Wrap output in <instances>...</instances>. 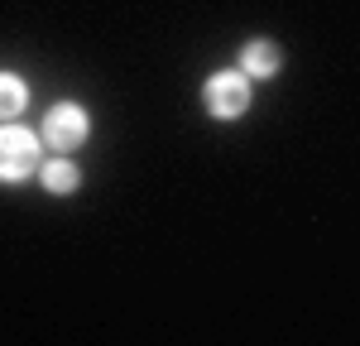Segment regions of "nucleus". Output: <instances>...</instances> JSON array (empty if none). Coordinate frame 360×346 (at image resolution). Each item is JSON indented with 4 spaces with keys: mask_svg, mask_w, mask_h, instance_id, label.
Segmentation results:
<instances>
[{
    "mask_svg": "<svg viewBox=\"0 0 360 346\" xmlns=\"http://www.w3.org/2000/svg\"><path fill=\"white\" fill-rule=\"evenodd\" d=\"M39 144L29 130L5 125L0 130V183H25L29 173H39Z\"/></svg>",
    "mask_w": 360,
    "mask_h": 346,
    "instance_id": "1",
    "label": "nucleus"
},
{
    "mask_svg": "<svg viewBox=\"0 0 360 346\" xmlns=\"http://www.w3.org/2000/svg\"><path fill=\"white\" fill-rule=\"evenodd\" d=\"M240 68H245V77H274L278 72V49L269 39H255V44H245V53H240Z\"/></svg>",
    "mask_w": 360,
    "mask_h": 346,
    "instance_id": "4",
    "label": "nucleus"
},
{
    "mask_svg": "<svg viewBox=\"0 0 360 346\" xmlns=\"http://www.w3.org/2000/svg\"><path fill=\"white\" fill-rule=\"evenodd\" d=\"M86 140V111L82 106H72V101H63L53 111L44 115V144H53V149H77Z\"/></svg>",
    "mask_w": 360,
    "mask_h": 346,
    "instance_id": "3",
    "label": "nucleus"
},
{
    "mask_svg": "<svg viewBox=\"0 0 360 346\" xmlns=\"http://www.w3.org/2000/svg\"><path fill=\"white\" fill-rule=\"evenodd\" d=\"M202 101H207V111L217 115V120H236V115H245V106H250L245 72H217L212 82L202 86Z\"/></svg>",
    "mask_w": 360,
    "mask_h": 346,
    "instance_id": "2",
    "label": "nucleus"
},
{
    "mask_svg": "<svg viewBox=\"0 0 360 346\" xmlns=\"http://www.w3.org/2000/svg\"><path fill=\"white\" fill-rule=\"evenodd\" d=\"M29 106V86L15 72H0V120H15Z\"/></svg>",
    "mask_w": 360,
    "mask_h": 346,
    "instance_id": "5",
    "label": "nucleus"
},
{
    "mask_svg": "<svg viewBox=\"0 0 360 346\" xmlns=\"http://www.w3.org/2000/svg\"><path fill=\"white\" fill-rule=\"evenodd\" d=\"M77 178H82V173L72 169L68 159H53V164H44V188H49V193H72V188H77Z\"/></svg>",
    "mask_w": 360,
    "mask_h": 346,
    "instance_id": "6",
    "label": "nucleus"
}]
</instances>
